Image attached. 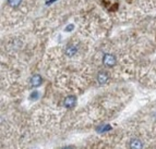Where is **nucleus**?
Returning <instances> with one entry per match:
<instances>
[{
    "mask_svg": "<svg viewBox=\"0 0 156 149\" xmlns=\"http://www.w3.org/2000/svg\"><path fill=\"white\" fill-rule=\"evenodd\" d=\"M110 130H112V126L108 125V124H104V125L99 126V127L97 128L98 132H106V131H110Z\"/></svg>",
    "mask_w": 156,
    "mask_h": 149,
    "instance_id": "0eeeda50",
    "label": "nucleus"
},
{
    "mask_svg": "<svg viewBox=\"0 0 156 149\" xmlns=\"http://www.w3.org/2000/svg\"><path fill=\"white\" fill-rule=\"evenodd\" d=\"M76 103V96H67L63 100V105L67 108H72L74 107Z\"/></svg>",
    "mask_w": 156,
    "mask_h": 149,
    "instance_id": "7ed1b4c3",
    "label": "nucleus"
},
{
    "mask_svg": "<svg viewBox=\"0 0 156 149\" xmlns=\"http://www.w3.org/2000/svg\"><path fill=\"white\" fill-rule=\"evenodd\" d=\"M22 2H23V0H7V5L10 9L16 10V9H20V7L22 5Z\"/></svg>",
    "mask_w": 156,
    "mask_h": 149,
    "instance_id": "20e7f679",
    "label": "nucleus"
},
{
    "mask_svg": "<svg viewBox=\"0 0 156 149\" xmlns=\"http://www.w3.org/2000/svg\"><path fill=\"white\" fill-rule=\"evenodd\" d=\"M117 58L116 56L112 55V53L106 52L103 56V64H104L106 68H114L117 64Z\"/></svg>",
    "mask_w": 156,
    "mask_h": 149,
    "instance_id": "f257e3e1",
    "label": "nucleus"
},
{
    "mask_svg": "<svg viewBox=\"0 0 156 149\" xmlns=\"http://www.w3.org/2000/svg\"><path fill=\"white\" fill-rule=\"evenodd\" d=\"M43 83V79H42V76L38 75V74H35V75L32 76V79H31V85L33 87H38L41 86Z\"/></svg>",
    "mask_w": 156,
    "mask_h": 149,
    "instance_id": "39448f33",
    "label": "nucleus"
},
{
    "mask_svg": "<svg viewBox=\"0 0 156 149\" xmlns=\"http://www.w3.org/2000/svg\"><path fill=\"white\" fill-rule=\"evenodd\" d=\"M96 80H97V82H98L99 85H104V84H106L107 82H108L109 76H108L107 72H105V71H101V72H98V74H97Z\"/></svg>",
    "mask_w": 156,
    "mask_h": 149,
    "instance_id": "f03ea898",
    "label": "nucleus"
},
{
    "mask_svg": "<svg viewBox=\"0 0 156 149\" xmlns=\"http://www.w3.org/2000/svg\"><path fill=\"white\" fill-rule=\"evenodd\" d=\"M129 147H130V148H134V149L142 148V147H143V144H142V141H141L140 139L134 138L129 143Z\"/></svg>",
    "mask_w": 156,
    "mask_h": 149,
    "instance_id": "423d86ee",
    "label": "nucleus"
}]
</instances>
